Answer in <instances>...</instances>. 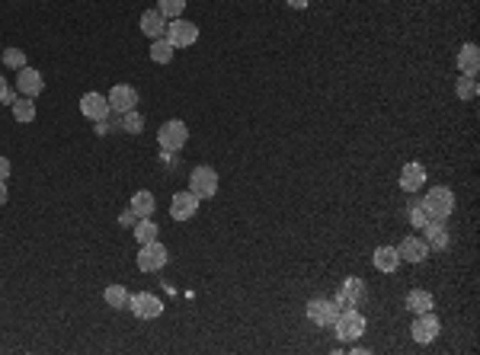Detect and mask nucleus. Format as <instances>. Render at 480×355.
<instances>
[{"mask_svg": "<svg viewBox=\"0 0 480 355\" xmlns=\"http://www.w3.org/2000/svg\"><path fill=\"white\" fill-rule=\"evenodd\" d=\"M128 288L125 285H109L106 292H103V301H106L109 307H113V311H125V307H128Z\"/></svg>", "mask_w": 480, "mask_h": 355, "instance_id": "5701e85b", "label": "nucleus"}, {"mask_svg": "<svg viewBox=\"0 0 480 355\" xmlns=\"http://www.w3.org/2000/svg\"><path fill=\"white\" fill-rule=\"evenodd\" d=\"M423 231H426L423 240H426V247H429V249H449L451 237H449V231H445V221H429Z\"/></svg>", "mask_w": 480, "mask_h": 355, "instance_id": "6ab92c4d", "label": "nucleus"}, {"mask_svg": "<svg viewBox=\"0 0 480 355\" xmlns=\"http://www.w3.org/2000/svg\"><path fill=\"white\" fill-rule=\"evenodd\" d=\"M404 304H407V311H410V314H426V311H432V307H436V298H432L426 288H413V292L407 294Z\"/></svg>", "mask_w": 480, "mask_h": 355, "instance_id": "4be33fe9", "label": "nucleus"}, {"mask_svg": "<svg viewBox=\"0 0 480 355\" xmlns=\"http://www.w3.org/2000/svg\"><path fill=\"white\" fill-rule=\"evenodd\" d=\"M288 6H292V10H307V6H311V0H285Z\"/></svg>", "mask_w": 480, "mask_h": 355, "instance_id": "f704fd0d", "label": "nucleus"}, {"mask_svg": "<svg viewBox=\"0 0 480 355\" xmlns=\"http://www.w3.org/2000/svg\"><path fill=\"white\" fill-rule=\"evenodd\" d=\"M141 32L154 42V38H163V32H167V19L160 16L157 10H144L141 13Z\"/></svg>", "mask_w": 480, "mask_h": 355, "instance_id": "aec40b11", "label": "nucleus"}, {"mask_svg": "<svg viewBox=\"0 0 480 355\" xmlns=\"http://www.w3.org/2000/svg\"><path fill=\"white\" fill-rule=\"evenodd\" d=\"M163 38H167L173 48H189V45H195V38H199V26L189 23V19H183V16L180 19H170Z\"/></svg>", "mask_w": 480, "mask_h": 355, "instance_id": "423d86ee", "label": "nucleus"}, {"mask_svg": "<svg viewBox=\"0 0 480 355\" xmlns=\"http://www.w3.org/2000/svg\"><path fill=\"white\" fill-rule=\"evenodd\" d=\"M397 253H400V259H404V262H413V266H417V262H423L426 256H429V247H426L423 237H404L400 247H397Z\"/></svg>", "mask_w": 480, "mask_h": 355, "instance_id": "2eb2a0df", "label": "nucleus"}, {"mask_svg": "<svg viewBox=\"0 0 480 355\" xmlns=\"http://www.w3.org/2000/svg\"><path fill=\"white\" fill-rule=\"evenodd\" d=\"M365 317L356 311V307H346V311H339V317L333 320V330H337V339H343V343H356L362 339V333H365Z\"/></svg>", "mask_w": 480, "mask_h": 355, "instance_id": "f03ea898", "label": "nucleus"}, {"mask_svg": "<svg viewBox=\"0 0 480 355\" xmlns=\"http://www.w3.org/2000/svg\"><path fill=\"white\" fill-rule=\"evenodd\" d=\"M6 93V81H4V77H0V96H4Z\"/></svg>", "mask_w": 480, "mask_h": 355, "instance_id": "e433bc0d", "label": "nucleus"}, {"mask_svg": "<svg viewBox=\"0 0 480 355\" xmlns=\"http://www.w3.org/2000/svg\"><path fill=\"white\" fill-rule=\"evenodd\" d=\"M109 109L113 113H128V109H138V90L135 87H128V83H119V87H113L109 90Z\"/></svg>", "mask_w": 480, "mask_h": 355, "instance_id": "4468645a", "label": "nucleus"}, {"mask_svg": "<svg viewBox=\"0 0 480 355\" xmlns=\"http://www.w3.org/2000/svg\"><path fill=\"white\" fill-rule=\"evenodd\" d=\"M42 90H45V77L39 74L36 68H29V64H26V68L16 71V93L19 96H29V100H36Z\"/></svg>", "mask_w": 480, "mask_h": 355, "instance_id": "9b49d317", "label": "nucleus"}, {"mask_svg": "<svg viewBox=\"0 0 480 355\" xmlns=\"http://www.w3.org/2000/svg\"><path fill=\"white\" fill-rule=\"evenodd\" d=\"M183 10H186V0H157V13H160L163 19H180Z\"/></svg>", "mask_w": 480, "mask_h": 355, "instance_id": "bb28decb", "label": "nucleus"}, {"mask_svg": "<svg viewBox=\"0 0 480 355\" xmlns=\"http://www.w3.org/2000/svg\"><path fill=\"white\" fill-rule=\"evenodd\" d=\"M128 208L138 215V218H154V208H157L154 192H148V189H138V192L131 195V205Z\"/></svg>", "mask_w": 480, "mask_h": 355, "instance_id": "412c9836", "label": "nucleus"}, {"mask_svg": "<svg viewBox=\"0 0 480 355\" xmlns=\"http://www.w3.org/2000/svg\"><path fill=\"white\" fill-rule=\"evenodd\" d=\"M372 262H374V269H378V272L391 275V272H397L404 259H400L397 247H378V249L372 253Z\"/></svg>", "mask_w": 480, "mask_h": 355, "instance_id": "f3484780", "label": "nucleus"}, {"mask_svg": "<svg viewBox=\"0 0 480 355\" xmlns=\"http://www.w3.org/2000/svg\"><path fill=\"white\" fill-rule=\"evenodd\" d=\"M10 160H6V157H0V182H6V180H10Z\"/></svg>", "mask_w": 480, "mask_h": 355, "instance_id": "473e14b6", "label": "nucleus"}, {"mask_svg": "<svg viewBox=\"0 0 480 355\" xmlns=\"http://www.w3.org/2000/svg\"><path fill=\"white\" fill-rule=\"evenodd\" d=\"M128 307L138 320H157L163 314V301L154 292H138L128 298Z\"/></svg>", "mask_w": 480, "mask_h": 355, "instance_id": "6e6552de", "label": "nucleus"}, {"mask_svg": "<svg viewBox=\"0 0 480 355\" xmlns=\"http://www.w3.org/2000/svg\"><path fill=\"white\" fill-rule=\"evenodd\" d=\"M109 100L103 93H83L81 96V115H87L90 122H106L109 118Z\"/></svg>", "mask_w": 480, "mask_h": 355, "instance_id": "ddd939ff", "label": "nucleus"}, {"mask_svg": "<svg viewBox=\"0 0 480 355\" xmlns=\"http://www.w3.org/2000/svg\"><path fill=\"white\" fill-rule=\"evenodd\" d=\"M4 64H6V68H13V71L26 68V51H19V48H6V51H4Z\"/></svg>", "mask_w": 480, "mask_h": 355, "instance_id": "7c9ffc66", "label": "nucleus"}, {"mask_svg": "<svg viewBox=\"0 0 480 355\" xmlns=\"http://www.w3.org/2000/svg\"><path fill=\"white\" fill-rule=\"evenodd\" d=\"M337 317H339L337 301H330V298H311L307 301V320H311L314 326H333Z\"/></svg>", "mask_w": 480, "mask_h": 355, "instance_id": "1a4fd4ad", "label": "nucleus"}, {"mask_svg": "<svg viewBox=\"0 0 480 355\" xmlns=\"http://www.w3.org/2000/svg\"><path fill=\"white\" fill-rule=\"evenodd\" d=\"M119 225H122V227H135V225H138V215L128 208V212H122V215H119Z\"/></svg>", "mask_w": 480, "mask_h": 355, "instance_id": "2f4dec72", "label": "nucleus"}, {"mask_svg": "<svg viewBox=\"0 0 480 355\" xmlns=\"http://www.w3.org/2000/svg\"><path fill=\"white\" fill-rule=\"evenodd\" d=\"M423 186H426V167L423 163H407L400 170V189L404 192H419Z\"/></svg>", "mask_w": 480, "mask_h": 355, "instance_id": "dca6fc26", "label": "nucleus"}, {"mask_svg": "<svg viewBox=\"0 0 480 355\" xmlns=\"http://www.w3.org/2000/svg\"><path fill=\"white\" fill-rule=\"evenodd\" d=\"M365 282L356 279V275H349V279H343V285H339V292L333 294V301H337L339 311H346V307H362L365 304Z\"/></svg>", "mask_w": 480, "mask_h": 355, "instance_id": "0eeeda50", "label": "nucleus"}, {"mask_svg": "<svg viewBox=\"0 0 480 355\" xmlns=\"http://www.w3.org/2000/svg\"><path fill=\"white\" fill-rule=\"evenodd\" d=\"M458 71H461L464 77H477L480 71V48L474 42H464L461 51H458Z\"/></svg>", "mask_w": 480, "mask_h": 355, "instance_id": "a211bd4d", "label": "nucleus"}, {"mask_svg": "<svg viewBox=\"0 0 480 355\" xmlns=\"http://www.w3.org/2000/svg\"><path fill=\"white\" fill-rule=\"evenodd\" d=\"M122 128L128 131V135H141V131H144V115L138 113V109H128V113H122Z\"/></svg>", "mask_w": 480, "mask_h": 355, "instance_id": "c85d7f7f", "label": "nucleus"}, {"mask_svg": "<svg viewBox=\"0 0 480 355\" xmlns=\"http://www.w3.org/2000/svg\"><path fill=\"white\" fill-rule=\"evenodd\" d=\"M16 96H19L16 90H10V87H6V93L0 96V103H6V106H13V103H16Z\"/></svg>", "mask_w": 480, "mask_h": 355, "instance_id": "72a5a7b5", "label": "nucleus"}, {"mask_svg": "<svg viewBox=\"0 0 480 355\" xmlns=\"http://www.w3.org/2000/svg\"><path fill=\"white\" fill-rule=\"evenodd\" d=\"M189 192L193 195H199V202H205V199H212L215 192H218V173H215L212 167H195L193 173H189Z\"/></svg>", "mask_w": 480, "mask_h": 355, "instance_id": "39448f33", "label": "nucleus"}, {"mask_svg": "<svg viewBox=\"0 0 480 355\" xmlns=\"http://www.w3.org/2000/svg\"><path fill=\"white\" fill-rule=\"evenodd\" d=\"M195 212H199V195H193L189 189L186 192H176L170 199V218L173 221H189V218H195Z\"/></svg>", "mask_w": 480, "mask_h": 355, "instance_id": "f8f14e48", "label": "nucleus"}, {"mask_svg": "<svg viewBox=\"0 0 480 355\" xmlns=\"http://www.w3.org/2000/svg\"><path fill=\"white\" fill-rule=\"evenodd\" d=\"M13 118H16L19 125L36 122V103H32L29 96H16V103H13Z\"/></svg>", "mask_w": 480, "mask_h": 355, "instance_id": "b1692460", "label": "nucleus"}, {"mask_svg": "<svg viewBox=\"0 0 480 355\" xmlns=\"http://www.w3.org/2000/svg\"><path fill=\"white\" fill-rule=\"evenodd\" d=\"M186 141H189V128L183 118H170V122H163L160 128H157V144H160L163 150H170V154H173V150H183Z\"/></svg>", "mask_w": 480, "mask_h": 355, "instance_id": "7ed1b4c3", "label": "nucleus"}, {"mask_svg": "<svg viewBox=\"0 0 480 355\" xmlns=\"http://www.w3.org/2000/svg\"><path fill=\"white\" fill-rule=\"evenodd\" d=\"M135 262H138V269H141V272H160V269L170 262V249L163 247L160 240L141 243V249H138Z\"/></svg>", "mask_w": 480, "mask_h": 355, "instance_id": "20e7f679", "label": "nucleus"}, {"mask_svg": "<svg viewBox=\"0 0 480 355\" xmlns=\"http://www.w3.org/2000/svg\"><path fill=\"white\" fill-rule=\"evenodd\" d=\"M429 215H426V208H423V202H413V205H410V225L413 227H417V231H423V227L426 225H429Z\"/></svg>", "mask_w": 480, "mask_h": 355, "instance_id": "c756f323", "label": "nucleus"}, {"mask_svg": "<svg viewBox=\"0 0 480 355\" xmlns=\"http://www.w3.org/2000/svg\"><path fill=\"white\" fill-rule=\"evenodd\" d=\"M442 333V324H439V317L432 311H426V314H417V320H413V326H410V336L417 339L419 346H426V343H432V339Z\"/></svg>", "mask_w": 480, "mask_h": 355, "instance_id": "9d476101", "label": "nucleus"}, {"mask_svg": "<svg viewBox=\"0 0 480 355\" xmlns=\"http://www.w3.org/2000/svg\"><path fill=\"white\" fill-rule=\"evenodd\" d=\"M455 93H458V100H464V103H471V100H477V93H480V87H477V77H458V83H455Z\"/></svg>", "mask_w": 480, "mask_h": 355, "instance_id": "a878e982", "label": "nucleus"}, {"mask_svg": "<svg viewBox=\"0 0 480 355\" xmlns=\"http://www.w3.org/2000/svg\"><path fill=\"white\" fill-rule=\"evenodd\" d=\"M423 208H426V215H429L432 221H449L451 212H455V192L445 189V186L429 189L426 199H423Z\"/></svg>", "mask_w": 480, "mask_h": 355, "instance_id": "f257e3e1", "label": "nucleus"}, {"mask_svg": "<svg viewBox=\"0 0 480 355\" xmlns=\"http://www.w3.org/2000/svg\"><path fill=\"white\" fill-rule=\"evenodd\" d=\"M173 45L167 42V38H154V42H150V61L154 64H170L173 61Z\"/></svg>", "mask_w": 480, "mask_h": 355, "instance_id": "393cba45", "label": "nucleus"}, {"mask_svg": "<svg viewBox=\"0 0 480 355\" xmlns=\"http://www.w3.org/2000/svg\"><path fill=\"white\" fill-rule=\"evenodd\" d=\"M135 240H138V243L157 240V225H154V218H138V225H135Z\"/></svg>", "mask_w": 480, "mask_h": 355, "instance_id": "cd10ccee", "label": "nucleus"}, {"mask_svg": "<svg viewBox=\"0 0 480 355\" xmlns=\"http://www.w3.org/2000/svg\"><path fill=\"white\" fill-rule=\"evenodd\" d=\"M6 205V182H0V208Z\"/></svg>", "mask_w": 480, "mask_h": 355, "instance_id": "c9c22d12", "label": "nucleus"}]
</instances>
